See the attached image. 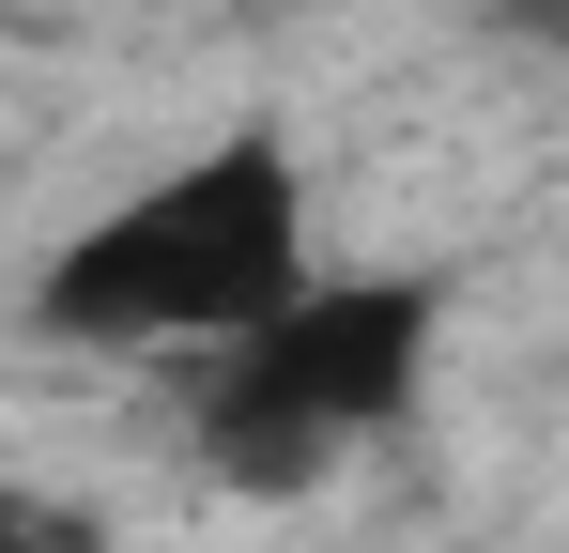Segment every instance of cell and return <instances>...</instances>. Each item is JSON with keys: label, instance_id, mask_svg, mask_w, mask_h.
Wrapping results in <instances>:
<instances>
[{"label": "cell", "instance_id": "cell-1", "mask_svg": "<svg viewBox=\"0 0 569 553\" xmlns=\"http://www.w3.org/2000/svg\"><path fill=\"white\" fill-rule=\"evenodd\" d=\"M308 262H323L308 139L278 108H247V123L186 139V154H154L123 200H93L31 262V339H62V354H216Z\"/></svg>", "mask_w": 569, "mask_h": 553}, {"label": "cell", "instance_id": "cell-2", "mask_svg": "<svg viewBox=\"0 0 569 553\" xmlns=\"http://www.w3.org/2000/svg\"><path fill=\"white\" fill-rule=\"evenodd\" d=\"M447 323H462V276L447 262H308L262 323H231L200 354L186 461L216 492H247V507H292V492L355 476L370 446H400L431 415Z\"/></svg>", "mask_w": 569, "mask_h": 553}, {"label": "cell", "instance_id": "cell-3", "mask_svg": "<svg viewBox=\"0 0 569 553\" xmlns=\"http://www.w3.org/2000/svg\"><path fill=\"white\" fill-rule=\"evenodd\" d=\"M0 553H123V539H108V507H78V492L0 476Z\"/></svg>", "mask_w": 569, "mask_h": 553}]
</instances>
